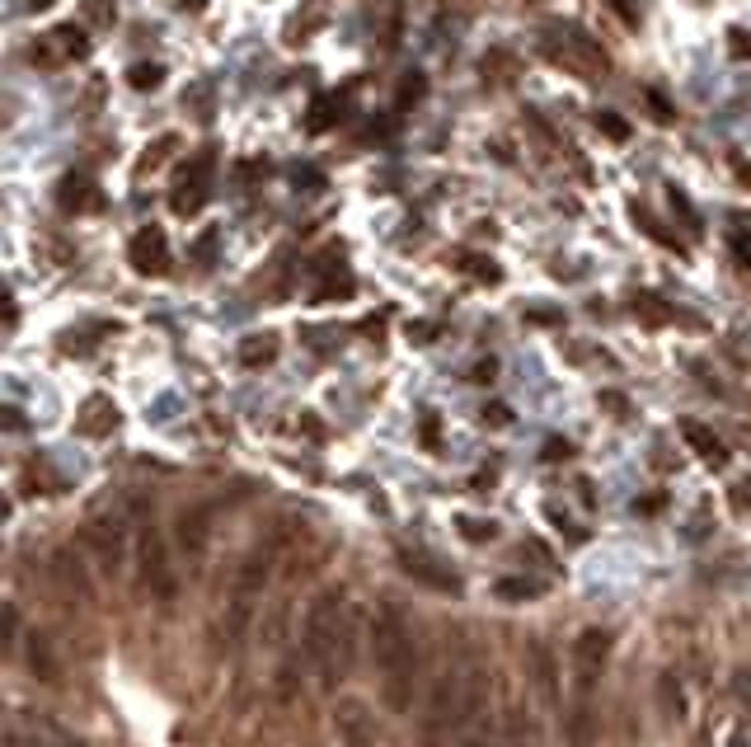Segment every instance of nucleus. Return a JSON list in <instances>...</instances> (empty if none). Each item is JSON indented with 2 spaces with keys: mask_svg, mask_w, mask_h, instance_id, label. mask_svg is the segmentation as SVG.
Returning a JSON list of instances; mask_svg holds the SVG:
<instances>
[{
  "mask_svg": "<svg viewBox=\"0 0 751 747\" xmlns=\"http://www.w3.org/2000/svg\"><path fill=\"white\" fill-rule=\"evenodd\" d=\"M737 494H742V503H747V508H751V480H742V484H737Z\"/></svg>",
  "mask_w": 751,
  "mask_h": 747,
  "instance_id": "8fccbe9b",
  "label": "nucleus"
},
{
  "mask_svg": "<svg viewBox=\"0 0 751 747\" xmlns=\"http://www.w3.org/2000/svg\"><path fill=\"white\" fill-rule=\"evenodd\" d=\"M5 428H10V433H19V428H24V414H19L15 405H5Z\"/></svg>",
  "mask_w": 751,
  "mask_h": 747,
  "instance_id": "37998d69",
  "label": "nucleus"
},
{
  "mask_svg": "<svg viewBox=\"0 0 751 747\" xmlns=\"http://www.w3.org/2000/svg\"><path fill=\"white\" fill-rule=\"evenodd\" d=\"M479 419H484V428H507V423H512V409H507V405H484Z\"/></svg>",
  "mask_w": 751,
  "mask_h": 747,
  "instance_id": "c9c22d12",
  "label": "nucleus"
},
{
  "mask_svg": "<svg viewBox=\"0 0 751 747\" xmlns=\"http://www.w3.org/2000/svg\"><path fill=\"white\" fill-rule=\"evenodd\" d=\"M52 578H57V588L66 597H76V602H94V583L85 574V555L62 545V550H52Z\"/></svg>",
  "mask_w": 751,
  "mask_h": 747,
  "instance_id": "4468645a",
  "label": "nucleus"
},
{
  "mask_svg": "<svg viewBox=\"0 0 751 747\" xmlns=\"http://www.w3.org/2000/svg\"><path fill=\"white\" fill-rule=\"evenodd\" d=\"M489 691H493V677L484 663L446 668L442 677L432 682L423 719H418V747H451V738H460L475 719H484Z\"/></svg>",
  "mask_w": 751,
  "mask_h": 747,
  "instance_id": "f03ea898",
  "label": "nucleus"
},
{
  "mask_svg": "<svg viewBox=\"0 0 751 747\" xmlns=\"http://www.w3.org/2000/svg\"><path fill=\"white\" fill-rule=\"evenodd\" d=\"M564 738H568V747H597L601 743V719H597V710H592V701H578L568 710Z\"/></svg>",
  "mask_w": 751,
  "mask_h": 747,
  "instance_id": "a211bd4d",
  "label": "nucleus"
},
{
  "mask_svg": "<svg viewBox=\"0 0 751 747\" xmlns=\"http://www.w3.org/2000/svg\"><path fill=\"white\" fill-rule=\"evenodd\" d=\"M334 118H343V99H338V94H320V99H315V113H310V132L334 127Z\"/></svg>",
  "mask_w": 751,
  "mask_h": 747,
  "instance_id": "bb28decb",
  "label": "nucleus"
},
{
  "mask_svg": "<svg viewBox=\"0 0 751 747\" xmlns=\"http://www.w3.org/2000/svg\"><path fill=\"white\" fill-rule=\"evenodd\" d=\"M503 747H540V724L531 710L512 705L503 719Z\"/></svg>",
  "mask_w": 751,
  "mask_h": 747,
  "instance_id": "412c9836",
  "label": "nucleus"
},
{
  "mask_svg": "<svg viewBox=\"0 0 751 747\" xmlns=\"http://www.w3.org/2000/svg\"><path fill=\"white\" fill-rule=\"evenodd\" d=\"M5 747H85L57 715H15L5 724Z\"/></svg>",
  "mask_w": 751,
  "mask_h": 747,
  "instance_id": "6e6552de",
  "label": "nucleus"
},
{
  "mask_svg": "<svg viewBox=\"0 0 751 747\" xmlns=\"http://www.w3.org/2000/svg\"><path fill=\"white\" fill-rule=\"evenodd\" d=\"M132 503H118V508H104V513H94L90 522H85V545H90L94 564L104 569L108 578H123V564H127V541L132 536Z\"/></svg>",
  "mask_w": 751,
  "mask_h": 747,
  "instance_id": "20e7f679",
  "label": "nucleus"
},
{
  "mask_svg": "<svg viewBox=\"0 0 751 747\" xmlns=\"http://www.w3.org/2000/svg\"><path fill=\"white\" fill-rule=\"evenodd\" d=\"M404 564H409V574L423 578V583H428V588H437V592H456L460 588L451 574H437V564H432L428 555H409V550H404Z\"/></svg>",
  "mask_w": 751,
  "mask_h": 747,
  "instance_id": "5701e85b",
  "label": "nucleus"
},
{
  "mask_svg": "<svg viewBox=\"0 0 751 747\" xmlns=\"http://www.w3.org/2000/svg\"><path fill=\"white\" fill-rule=\"evenodd\" d=\"M118 405L108 400V395H90L85 405H80V433L85 437H108L113 428H118Z\"/></svg>",
  "mask_w": 751,
  "mask_h": 747,
  "instance_id": "6ab92c4d",
  "label": "nucleus"
},
{
  "mask_svg": "<svg viewBox=\"0 0 751 747\" xmlns=\"http://www.w3.org/2000/svg\"><path fill=\"white\" fill-rule=\"evenodd\" d=\"M634 315H644V320H653V325H662V320H667L662 301H653V296H639V301H634Z\"/></svg>",
  "mask_w": 751,
  "mask_h": 747,
  "instance_id": "f704fd0d",
  "label": "nucleus"
},
{
  "mask_svg": "<svg viewBox=\"0 0 751 747\" xmlns=\"http://www.w3.org/2000/svg\"><path fill=\"white\" fill-rule=\"evenodd\" d=\"M733 696L742 705H751V663H742V668H737V677H733Z\"/></svg>",
  "mask_w": 751,
  "mask_h": 747,
  "instance_id": "e433bc0d",
  "label": "nucleus"
},
{
  "mask_svg": "<svg viewBox=\"0 0 751 747\" xmlns=\"http://www.w3.org/2000/svg\"><path fill=\"white\" fill-rule=\"evenodd\" d=\"M47 5H52V0H29V10H47Z\"/></svg>",
  "mask_w": 751,
  "mask_h": 747,
  "instance_id": "3c124183",
  "label": "nucleus"
},
{
  "mask_svg": "<svg viewBox=\"0 0 751 747\" xmlns=\"http://www.w3.org/2000/svg\"><path fill=\"white\" fill-rule=\"evenodd\" d=\"M296 668H301V663H287V668L277 672V696H282V701H292V691H296Z\"/></svg>",
  "mask_w": 751,
  "mask_h": 747,
  "instance_id": "4c0bfd02",
  "label": "nucleus"
},
{
  "mask_svg": "<svg viewBox=\"0 0 751 747\" xmlns=\"http://www.w3.org/2000/svg\"><path fill=\"white\" fill-rule=\"evenodd\" d=\"M733 245H737V254H742V264H751V245H747V240H733Z\"/></svg>",
  "mask_w": 751,
  "mask_h": 747,
  "instance_id": "de8ad7c7",
  "label": "nucleus"
},
{
  "mask_svg": "<svg viewBox=\"0 0 751 747\" xmlns=\"http://www.w3.org/2000/svg\"><path fill=\"white\" fill-rule=\"evenodd\" d=\"M456 747H503V724H498L493 715L475 719V724L456 738Z\"/></svg>",
  "mask_w": 751,
  "mask_h": 747,
  "instance_id": "4be33fe9",
  "label": "nucleus"
},
{
  "mask_svg": "<svg viewBox=\"0 0 751 747\" xmlns=\"http://www.w3.org/2000/svg\"><path fill=\"white\" fill-rule=\"evenodd\" d=\"M465 268H470L479 282H498V264H484V259H470V254H465Z\"/></svg>",
  "mask_w": 751,
  "mask_h": 747,
  "instance_id": "ea45409f",
  "label": "nucleus"
},
{
  "mask_svg": "<svg viewBox=\"0 0 751 747\" xmlns=\"http://www.w3.org/2000/svg\"><path fill=\"white\" fill-rule=\"evenodd\" d=\"M728 747H747V733L733 729V738H728Z\"/></svg>",
  "mask_w": 751,
  "mask_h": 747,
  "instance_id": "09e8293b",
  "label": "nucleus"
},
{
  "mask_svg": "<svg viewBox=\"0 0 751 747\" xmlns=\"http://www.w3.org/2000/svg\"><path fill=\"white\" fill-rule=\"evenodd\" d=\"M540 52H545L554 66H564V71H573V76H583V80H601L611 71V57H606L583 29H550L540 38Z\"/></svg>",
  "mask_w": 751,
  "mask_h": 747,
  "instance_id": "423d86ee",
  "label": "nucleus"
},
{
  "mask_svg": "<svg viewBox=\"0 0 751 747\" xmlns=\"http://www.w3.org/2000/svg\"><path fill=\"white\" fill-rule=\"evenodd\" d=\"M127 259L137 268L141 278H160L169 273V240L160 226H146V231L132 235V245H127Z\"/></svg>",
  "mask_w": 751,
  "mask_h": 747,
  "instance_id": "f8f14e48",
  "label": "nucleus"
},
{
  "mask_svg": "<svg viewBox=\"0 0 751 747\" xmlns=\"http://www.w3.org/2000/svg\"><path fill=\"white\" fill-rule=\"evenodd\" d=\"M329 724H334V738L343 747H381V724L362 696H338L329 710Z\"/></svg>",
  "mask_w": 751,
  "mask_h": 747,
  "instance_id": "0eeeda50",
  "label": "nucleus"
},
{
  "mask_svg": "<svg viewBox=\"0 0 751 747\" xmlns=\"http://www.w3.org/2000/svg\"><path fill=\"white\" fill-rule=\"evenodd\" d=\"M85 15H90L94 24H113V15H118V10H113L108 0H85Z\"/></svg>",
  "mask_w": 751,
  "mask_h": 747,
  "instance_id": "58836bf2",
  "label": "nucleus"
},
{
  "mask_svg": "<svg viewBox=\"0 0 751 747\" xmlns=\"http://www.w3.org/2000/svg\"><path fill=\"white\" fill-rule=\"evenodd\" d=\"M0 621H5V654H19V649H24V625H19L15 602H5V607H0Z\"/></svg>",
  "mask_w": 751,
  "mask_h": 747,
  "instance_id": "c85d7f7f",
  "label": "nucleus"
},
{
  "mask_svg": "<svg viewBox=\"0 0 751 747\" xmlns=\"http://www.w3.org/2000/svg\"><path fill=\"white\" fill-rule=\"evenodd\" d=\"M90 52V43H85V29H76V24H57V29L47 33L43 43H33V62L38 66H66L76 62V57H85Z\"/></svg>",
  "mask_w": 751,
  "mask_h": 747,
  "instance_id": "9b49d317",
  "label": "nucleus"
},
{
  "mask_svg": "<svg viewBox=\"0 0 751 747\" xmlns=\"http://www.w3.org/2000/svg\"><path fill=\"white\" fill-rule=\"evenodd\" d=\"M526 677H531V686H536L540 701L559 705V658H554L550 644H540V639L526 644Z\"/></svg>",
  "mask_w": 751,
  "mask_h": 747,
  "instance_id": "ddd939ff",
  "label": "nucleus"
},
{
  "mask_svg": "<svg viewBox=\"0 0 751 747\" xmlns=\"http://www.w3.org/2000/svg\"><path fill=\"white\" fill-rule=\"evenodd\" d=\"M672 207H676V212H681V217H686V226H690V231L700 226V221H695V212H690V203H686V193H676V188H672Z\"/></svg>",
  "mask_w": 751,
  "mask_h": 747,
  "instance_id": "a19ab883",
  "label": "nucleus"
},
{
  "mask_svg": "<svg viewBox=\"0 0 751 747\" xmlns=\"http://www.w3.org/2000/svg\"><path fill=\"white\" fill-rule=\"evenodd\" d=\"M733 57H751V38H747V29H737V33H733Z\"/></svg>",
  "mask_w": 751,
  "mask_h": 747,
  "instance_id": "79ce46f5",
  "label": "nucleus"
},
{
  "mask_svg": "<svg viewBox=\"0 0 751 747\" xmlns=\"http://www.w3.org/2000/svg\"><path fill=\"white\" fill-rule=\"evenodd\" d=\"M287 621H292V607H287V602L268 607V616H263V625H259V635H263V644H268V649H277V644H282V635H287Z\"/></svg>",
  "mask_w": 751,
  "mask_h": 747,
  "instance_id": "a878e982",
  "label": "nucleus"
},
{
  "mask_svg": "<svg viewBox=\"0 0 751 747\" xmlns=\"http://www.w3.org/2000/svg\"><path fill=\"white\" fill-rule=\"evenodd\" d=\"M681 437H686V447L700 456L709 470L728 466V447H723V437H714V428H705V423H681Z\"/></svg>",
  "mask_w": 751,
  "mask_h": 747,
  "instance_id": "f3484780",
  "label": "nucleus"
},
{
  "mask_svg": "<svg viewBox=\"0 0 751 747\" xmlns=\"http://www.w3.org/2000/svg\"><path fill=\"white\" fill-rule=\"evenodd\" d=\"M493 592H498L503 602H531V597L545 592V583H540V578H498Z\"/></svg>",
  "mask_w": 751,
  "mask_h": 747,
  "instance_id": "b1692460",
  "label": "nucleus"
},
{
  "mask_svg": "<svg viewBox=\"0 0 751 747\" xmlns=\"http://www.w3.org/2000/svg\"><path fill=\"white\" fill-rule=\"evenodd\" d=\"M432 334H437L432 325H409V339H432Z\"/></svg>",
  "mask_w": 751,
  "mask_h": 747,
  "instance_id": "a18cd8bd",
  "label": "nucleus"
},
{
  "mask_svg": "<svg viewBox=\"0 0 751 747\" xmlns=\"http://www.w3.org/2000/svg\"><path fill=\"white\" fill-rule=\"evenodd\" d=\"M456 527L465 531V541H475V545H484V541L498 536V522H484V517H456Z\"/></svg>",
  "mask_w": 751,
  "mask_h": 747,
  "instance_id": "c756f323",
  "label": "nucleus"
},
{
  "mask_svg": "<svg viewBox=\"0 0 751 747\" xmlns=\"http://www.w3.org/2000/svg\"><path fill=\"white\" fill-rule=\"evenodd\" d=\"M343 611H348L343 592L329 588L310 602L306 625H301V658H306L310 672L324 686H338V630H343Z\"/></svg>",
  "mask_w": 751,
  "mask_h": 747,
  "instance_id": "7ed1b4c3",
  "label": "nucleus"
},
{
  "mask_svg": "<svg viewBox=\"0 0 751 747\" xmlns=\"http://www.w3.org/2000/svg\"><path fill=\"white\" fill-rule=\"evenodd\" d=\"M24 663H29V672L43 686H62V658H57V649H52V639L47 635L33 630V635L24 639Z\"/></svg>",
  "mask_w": 751,
  "mask_h": 747,
  "instance_id": "dca6fc26",
  "label": "nucleus"
},
{
  "mask_svg": "<svg viewBox=\"0 0 751 747\" xmlns=\"http://www.w3.org/2000/svg\"><path fill=\"white\" fill-rule=\"evenodd\" d=\"M658 696H662V710H667L672 719H681V710H686V696H681V682H676V672H662Z\"/></svg>",
  "mask_w": 751,
  "mask_h": 747,
  "instance_id": "cd10ccee",
  "label": "nucleus"
},
{
  "mask_svg": "<svg viewBox=\"0 0 751 747\" xmlns=\"http://www.w3.org/2000/svg\"><path fill=\"white\" fill-rule=\"evenodd\" d=\"M442 5H451V0H442ZM456 5H470V0H456Z\"/></svg>",
  "mask_w": 751,
  "mask_h": 747,
  "instance_id": "603ef678",
  "label": "nucleus"
},
{
  "mask_svg": "<svg viewBox=\"0 0 751 747\" xmlns=\"http://www.w3.org/2000/svg\"><path fill=\"white\" fill-rule=\"evenodd\" d=\"M597 127L611 141H629V123H625V118H615V113H597Z\"/></svg>",
  "mask_w": 751,
  "mask_h": 747,
  "instance_id": "473e14b6",
  "label": "nucleus"
},
{
  "mask_svg": "<svg viewBox=\"0 0 751 747\" xmlns=\"http://www.w3.org/2000/svg\"><path fill=\"white\" fill-rule=\"evenodd\" d=\"M367 644H371L376 668H381L385 710L390 715H409L418 696V682H423V654H418V639L395 602H376L371 625H367Z\"/></svg>",
  "mask_w": 751,
  "mask_h": 747,
  "instance_id": "f257e3e1",
  "label": "nucleus"
},
{
  "mask_svg": "<svg viewBox=\"0 0 751 747\" xmlns=\"http://www.w3.org/2000/svg\"><path fill=\"white\" fill-rule=\"evenodd\" d=\"M174 146H179V137H160V141H155V151H146L141 170H155V165H160V160H165L169 151H174Z\"/></svg>",
  "mask_w": 751,
  "mask_h": 747,
  "instance_id": "72a5a7b5",
  "label": "nucleus"
},
{
  "mask_svg": "<svg viewBox=\"0 0 751 747\" xmlns=\"http://www.w3.org/2000/svg\"><path fill=\"white\" fill-rule=\"evenodd\" d=\"M137 569H141V588L151 592L155 602H174L179 597V578H174V569H169V545L165 536H160V527H155L151 517H137Z\"/></svg>",
  "mask_w": 751,
  "mask_h": 747,
  "instance_id": "39448f33",
  "label": "nucleus"
},
{
  "mask_svg": "<svg viewBox=\"0 0 751 747\" xmlns=\"http://www.w3.org/2000/svg\"><path fill=\"white\" fill-rule=\"evenodd\" d=\"M423 94H428V80H423V76H404V85H399V109L418 104Z\"/></svg>",
  "mask_w": 751,
  "mask_h": 747,
  "instance_id": "2f4dec72",
  "label": "nucleus"
},
{
  "mask_svg": "<svg viewBox=\"0 0 751 747\" xmlns=\"http://www.w3.org/2000/svg\"><path fill=\"white\" fill-rule=\"evenodd\" d=\"M160 76H165V71H160L155 62H137L127 80H132V90H155V85H160Z\"/></svg>",
  "mask_w": 751,
  "mask_h": 747,
  "instance_id": "7c9ffc66",
  "label": "nucleus"
},
{
  "mask_svg": "<svg viewBox=\"0 0 751 747\" xmlns=\"http://www.w3.org/2000/svg\"><path fill=\"white\" fill-rule=\"evenodd\" d=\"M423 442H428V447H437V423H432V419H423Z\"/></svg>",
  "mask_w": 751,
  "mask_h": 747,
  "instance_id": "49530a36",
  "label": "nucleus"
},
{
  "mask_svg": "<svg viewBox=\"0 0 751 747\" xmlns=\"http://www.w3.org/2000/svg\"><path fill=\"white\" fill-rule=\"evenodd\" d=\"M174 531H179V550H184L188 560H202L207 545H212V508H202V503L198 508H184Z\"/></svg>",
  "mask_w": 751,
  "mask_h": 747,
  "instance_id": "2eb2a0df",
  "label": "nucleus"
},
{
  "mask_svg": "<svg viewBox=\"0 0 751 747\" xmlns=\"http://www.w3.org/2000/svg\"><path fill=\"white\" fill-rule=\"evenodd\" d=\"M611 663V630H583L573 644V686H578V701H592V686Z\"/></svg>",
  "mask_w": 751,
  "mask_h": 747,
  "instance_id": "1a4fd4ad",
  "label": "nucleus"
},
{
  "mask_svg": "<svg viewBox=\"0 0 751 747\" xmlns=\"http://www.w3.org/2000/svg\"><path fill=\"white\" fill-rule=\"evenodd\" d=\"M493 372H498V362L489 358V362H479V372H475V376H479V381H493Z\"/></svg>",
  "mask_w": 751,
  "mask_h": 747,
  "instance_id": "c03bdc74",
  "label": "nucleus"
},
{
  "mask_svg": "<svg viewBox=\"0 0 751 747\" xmlns=\"http://www.w3.org/2000/svg\"><path fill=\"white\" fill-rule=\"evenodd\" d=\"M57 203H62V212H99V207H104V198H99V188H94L85 174H71V179H62Z\"/></svg>",
  "mask_w": 751,
  "mask_h": 747,
  "instance_id": "aec40b11",
  "label": "nucleus"
},
{
  "mask_svg": "<svg viewBox=\"0 0 751 747\" xmlns=\"http://www.w3.org/2000/svg\"><path fill=\"white\" fill-rule=\"evenodd\" d=\"M212 165H216V151H198L193 165L184 170V179H179V188L169 193V207L179 217H193V212L207 207V198H212Z\"/></svg>",
  "mask_w": 751,
  "mask_h": 747,
  "instance_id": "9d476101",
  "label": "nucleus"
},
{
  "mask_svg": "<svg viewBox=\"0 0 751 747\" xmlns=\"http://www.w3.org/2000/svg\"><path fill=\"white\" fill-rule=\"evenodd\" d=\"M273 358H277V339H273V334H254V339L240 343V362H245V367H268Z\"/></svg>",
  "mask_w": 751,
  "mask_h": 747,
  "instance_id": "393cba45",
  "label": "nucleus"
}]
</instances>
